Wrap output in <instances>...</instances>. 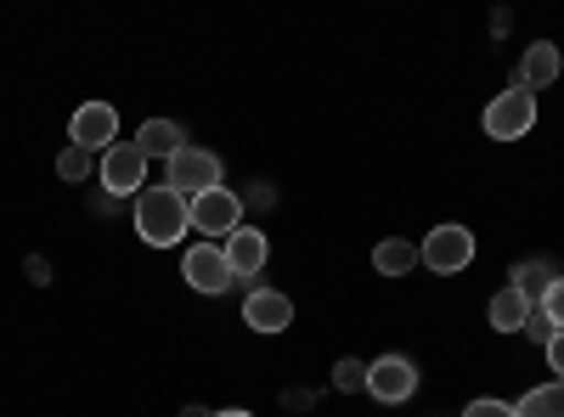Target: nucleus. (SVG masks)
<instances>
[{
	"mask_svg": "<svg viewBox=\"0 0 564 417\" xmlns=\"http://www.w3.org/2000/svg\"><path fill=\"white\" fill-rule=\"evenodd\" d=\"M193 226V204H186L175 187H141L135 193V238L153 243V249H170L186 238Z\"/></svg>",
	"mask_w": 564,
	"mask_h": 417,
	"instance_id": "1",
	"label": "nucleus"
},
{
	"mask_svg": "<svg viewBox=\"0 0 564 417\" xmlns=\"http://www.w3.org/2000/svg\"><path fill=\"white\" fill-rule=\"evenodd\" d=\"M417 260H423V271H435V276H457V271H468V260H475V231L446 220V226H435L430 238L417 243Z\"/></svg>",
	"mask_w": 564,
	"mask_h": 417,
	"instance_id": "2",
	"label": "nucleus"
},
{
	"mask_svg": "<svg viewBox=\"0 0 564 417\" xmlns=\"http://www.w3.org/2000/svg\"><path fill=\"white\" fill-rule=\"evenodd\" d=\"M531 124H536V90L531 85L497 90L491 108H486V135H491V142H520Z\"/></svg>",
	"mask_w": 564,
	"mask_h": 417,
	"instance_id": "3",
	"label": "nucleus"
},
{
	"mask_svg": "<svg viewBox=\"0 0 564 417\" xmlns=\"http://www.w3.org/2000/svg\"><path fill=\"white\" fill-rule=\"evenodd\" d=\"M164 187H175L186 204L204 198V193H215V187H220V158L204 153V147H181V153L170 158V180H164Z\"/></svg>",
	"mask_w": 564,
	"mask_h": 417,
	"instance_id": "4",
	"label": "nucleus"
},
{
	"mask_svg": "<svg viewBox=\"0 0 564 417\" xmlns=\"http://www.w3.org/2000/svg\"><path fill=\"white\" fill-rule=\"evenodd\" d=\"M68 147H85V153L119 147V113L108 102H79L68 119Z\"/></svg>",
	"mask_w": 564,
	"mask_h": 417,
	"instance_id": "5",
	"label": "nucleus"
},
{
	"mask_svg": "<svg viewBox=\"0 0 564 417\" xmlns=\"http://www.w3.org/2000/svg\"><path fill=\"white\" fill-rule=\"evenodd\" d=\"M367 395L379 400V406H401L417 395V361L406 355H379L367 366Z\"/></svg>",
	"mask_w": 564,
	"mask_h": 417,
	"instance_id": "6",
	"label": "nucleus"
},
{
	"mask_svg": "<svg viewBox=\"0 0 564 417\" xmlns=\"http://www.w3.org/2000/svg\"><path fill=\"white\" fill-rule=\"evenodd\" d=\"M102 187L113 198H135L141 187H148V153H141L135 142H119L102 153Z\"/></svg>",
	"mask_w": 564,
	"mask_h": 417,
	"instance_id": "7",
	"label": "nucleus"
},
{
	"mask_svg": "<svg viewBox=\"0 0 564 417\" xmlns=\"http://www.w3.org/2000/svg\"><path fill=\"white\" fill-rule=\"evenodd\" d=\"M181 276H186V288H198V294H226L231 283H238V276H231V265H226V249H220V243L186 249Z\"/></svg>",
	"mask_w": 564,
	"mask_h": 417,
	"instance_id": "8",
	"label": "nucleus"
},
{
	"mask_svg": "<svg viewBox=\"0 0 564 417\" xmlns=\"http://www.w3.org/2000/svg\"><path fill=\"white\" fill-rule=\"evenodd\" d=\"M193 226L204 231V238H231V231L243 226V198L231 187H215V193L193 198Z\"/></svg>",
	"mask_w": 564,
	"mask_h": 417,
	"instance_id": "9",
	"label": "nucleus"
},
{
	"mask_svg": "<svg viewBox=\"0 0 564 417\" xmlns=\"http://www.w3.org/2000/svg\"><path fill=\"white\" fill-rule=\"evenodd\" d=\"M220 249H226V265H231V276H238V283H249V276L265 265V254H271V243H265L260 226H238Z\"/></svg>",
	"mask_w": 564,
	"mask_h": 417,
	"instance_id": "10",
	"label": "nucleus"
},
{
	"mask_svg": "<svg viewBox=\"0 0 564 417\" xmlns=\"http://www.w3.org/2000/svg\"><path fill=\"white\" fill-rule=\"evenodd\" d=\"M243 321L254 333H282L294 321V299L289 294H276V288H254L249 299H243Z\"/></svg>",
	"mask_w": 564,
	"mask_h": 417,
	"instance_id": "11",
	"label": "nucleus"
},
{
	"mask_svg": "<svg viewBox=\"0 0 564 417\" xmlns=\"http://www.w3.org/2000/svg\"><path fill=\"white\" fill-rule=\"evenodd\" d=\"M135 147L148 153V158H164V164H170L181 147H193V142H186V130H181L175 119H148V124L135 130Z\"/></svg>",
	"mask_w": 564,
	"mask_h": 417,
	"instance_id": "12",
	"label": "nucleus"
},
{
	"mask_svg": "<svg viewBox=\"0 0 564 417\" xmlns=\"http://www.w3.org/2000/svg\"><path fill=\"white\" fill-rule=\"evenodd\" d=\"M558 74H564V57H558V45H553V40H536L531 52H525V63H520V85L542 90V85H553Z\"/></svg>",
	"mask_w": 564,
	"mask_h": 417,
	"instance_id": "13",
	"label": "nucleus"
},
{
	"mask_svg": "<svg viewBox=\"0 0 564 417\" xmlns=\"http://www.w3.org/2000/svg\"><path fill=\"white\" fill-rule=\"evenodd\" d=\"M525 316H531V299L513 288V283L491 294V328H497V333H520V328H525Z\"/></svg>",
	"mask_w": 564,
	"mask_h": 417,
	"instance_id": "14",
	"label": "nucleus"
},
{
	"mask_svg": "<svg viewBox=\"0 0 564 417\" xmlns=\"http://www.w3.org/2000/svg\"><path fill=\"white\" fill-rule=\"evenodd\" d=\"M372 271H379V276H406V271H417V243L384 238L379 249H372Z\"/></svg>",
	"mask_w": 564,
	"mask_h": 417,
	"instance_id": "15",
	"label": "nucleus"
},
{
	"mask_svg": "<svg viewBox=\"0 0 564 417\" xmlns=\"http://www.w3.org/2000/svg\"><path fill=\"white\" fill-rule=\"evenodd\" d=\"M513 417H564V378H553V384L531 389L520 406H513Z\"/></svg>",
	"mask_w": 564,
	"mask_h": 417,
	"instance_id": "16",
	"label": "nucleus"
},
{
	"mask_svg": "<svg viewBox=\"0 0 564 417\" xmlns=\"http://www.w3.org/2000/svg\"><path fill=\"white\" fill-rule=\"evenodd\" d=\"M513 288H520L531 305H542V294L553 288V265L547 260H525L520 271H513Z\"/></svg>",
	"mask_w": 564,
	"mask_h": 417,
	"instance_id": "17",
	"label": "nucleus"
},
{
	"mask_svg": "<svg viewBox=\"0 0 564 417\" xmlns=\"http://www.w3.org/2000/svg\"><path fill=\"white\" fill-rule=\"evenodd\" d=\"M334 389H339V395H356V389H367V361L345 355V361L334 366Z\"/></svg>",
	"mask_w": 564,
	"mask_h": 417,
	"instance_id": "18",
	"label": "nucleus"
},
{
	"mask_svg": "<svg viewBox=\"0 0 564 417\" xmlns=\"http://www.w3.org/2000/svg\"><path fill=\"white\" fill-rule=\"evenodd\" d=\"M57 175H63V180H85V175H90V153H85V147H63V153H57Z\"/></svg>",
	"mask_w": 564,
	"mask_h": 417,
	"instance_id": "19",
	"label": "nucleus"
},
{
	"mask_svg": "<svg viewBox=\"0 0 564 417\" xmlns=\"http://www.w3.org/2000/svg\"><path fill=\"white\" fill-rule=\"evenodd\" d=\"M520 333H525V339H536V344H547L558 328H553V316H547L542 305H531V316H525V328H520Z\"/></svg>",
	"mask_w": 564,
	"mask_h": 417,
	"instance_id": "20",
	"label": "nucleus"
},
{
	"mask_svg": "<svg viewBox=\"0 0 564 417\" xmlns=\"http://www.w3.org/2000/svg\"><path fill=\"white\" fill-rule=\"evenodd\" d=\"M463 417H513V406L497 400V395H480V400H468V406H463Z\"/></svg>",
	"mask_w": 564,
	"mask_h": 417,
	"instance_id": "21",
	"label": "nucleus"
},
{
	"mask_svg": "<svg viewBox=\"0 0 564 417\" xmlns=\"http://www.w3.org/2000/svg\"><path fill=\"white\" fill-rule=\"evenodd\" d=\"M542 310H547V316H553V328H558V333H564V276H553V288H547V294H542Z\"/></svg>",
	"mask_w": 564,
	"mask_h": 417,
	"instance_id": "22",
	"label": "nucleus"
},
{
	"mask_svg": "<svg viewBox=\"0 0 564 417\" xmlns=\"http://www.w3.org/2000/svg\"><path fill=\"white\" fill-rule=\"evenodd\" d=\"M542 350H547V366H553V378H564V333H553V339H547Z\"/></svg>",
	"mask_w": 564,
	"mask_h": 417,
	"instance_id": "23",
	"label": "nucleus"
},
{
	"mask_svg": "<svg viewBox=\"0 0 564 417\" xmlns=\"http://www.w3.org/2000/svg\"><path fill=\"white\" fill-rule=\"evenodd\" d=\"M181 417H215L209 406H181Z\"/></svg>",
	"mask_w": 564,
	"mask_h": 417,
	"instance_id": "24",
	"label": "nucleus"
},
{
	"mask_svg": "<svg viewBox=\"0 0 564 417\" xmlns=\"http://www.w3.org/2000/svg\"><path fill=\"white\" fill-rule=\"evenodd\" d=\"M215 417H249V411H215Z\"/></svg>",
	"mask_w": 564,
	"mask_h": 417,
	"instance_id": "25",
	"label": "nucleus"
}]
</instances>
